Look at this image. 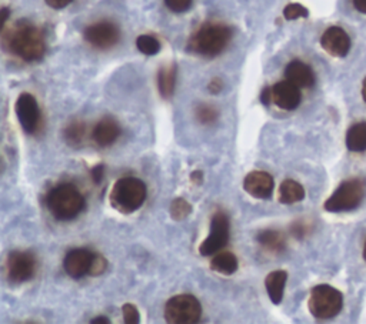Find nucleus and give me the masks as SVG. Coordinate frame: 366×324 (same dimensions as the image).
<instances>
[{"label":"nucleus","instance_id":"obj_32","mask_svg":"<svg viewBox=\"0 0 366 324\" xmlns=\"http://www.w3.org/2000/svg\"><path fill=\"white\" fill-rule=\"evenodd\" d=\"M292 235H294L297 239H303L310 233V224L305 223V222H298L290 228Z\"/></svg>","mask_w":366,"mask_h":324},{"label":"nucleus","instance_id":"obj_26","mask_svg":"<svg viewBox=\"0 0 366 324\" xmlns=\"http://www.w3.org/2000/svg\"><path fill=\"white\" fill-rule=\"evenodd\" d=\"M195 116L197 119L199 123L202 125H213L217 118H219V111L216 107H213L212 105H199L195 109Z\"/></svg>","mask_w":366,"mask_h":324},{"label":"nucleus","instance_id":"obj_38","mask_svg":"<svg viewBox=\"0 0 366 324\" xmlns=\"http://www.w3.org/2000/svg\"><path fill=\"white\" fill-rule=\"evenodd\" d=\"M354 6L360 13H366V0H354Z\"/></svg>","mask_w":366,"mask_h":324},{"label":"nucleus","instance_id":"obj_10","mask_svg":"<svg viewBox=\"0 0 366 324\" xmlns=\"http://www.w3.org/2000/svg\"><path fill=\"white\" fill-rule=\"evenodd\" d=\"M83 36L89 45L100 50H107L118 45L120 32L115 23L103 21L87 26L83 32Z\"/></svg>","mask_w":366,"mask_h":324},{"label":"nucleus","instance_id":"obj_8","mask_svg":"<svg viewBox=\"0 0 366 324\" xmlns=\"http://www.w3.org/2000/svg\"><path fill=\"white\" fill-rule=\"evenodd\" d=\"M229 233L230 226L228 216L222 212L215 213L211 220L209 236L199 246L200 256L208 257L221 252L229 241Z\"/></svg>","mask_w":366,"mask_h":324},{"label":"nucleus","instance_id":"obj_9","mask_svg":"<svg viewBox=\"0 0 366 324\" xmlns=\"http://www.w3.org/2000/svg\"><path fill=\"white\" fill-rule=\"evenodd\" d=\"M38 260L30 252H12L6 260V274L10 283L21 284L29 281L36 274Z\"/></svg>","mask_w":366,"mask_h":324},{"label":"nucleus","instance_id":"obj_31","mask_svg":"<svg viewBox=\"0 0 366 324\" xmlns=\"http://www.w3.org/2000/svg\"><path fill=\"white\" fill-rule=\"evenodd\" d=\"M164 3H166L169 10L175 13H183L191 8L192 0H164Z\"/></svg>","mask_w":366,"mask_h":324},{"label":"nucleus","instance_id":"obj_34","mask_svg":"<svg viewBox=\"0 0 366 324\" xmlns=\"http://www.w3.org/2000/svg\"><path fill=\"white\" fill-rule=\"evenodd\" d=\"M46 5H49L53 9H63L67 5H70L73 0H45Z\"/></svg>","mask_w":366,"mask_h":324},{"label":"nucleus","instance_id":"obj_30","mask_svg":"<svg viewBox=\"0 0 366 324\" xmlns=\"http://www.w3.org/2000/svg\"><path fill=\"white\" fill-rule=\"evenodd\" d=\"M106 269H107V260L102 255L95 253L94 260H92L89 274L90 276H100L106 272Z\"/></svg>","mask_w":366,"mask_h":324},{"label":"nucleus","instance_id":"obj_35","mask_svg":"<svg viewBox=\"0 0 366 324\" xmlns=\"http://www.w3.org/2000/svg\"><path fill=\"white\" fill-rule=\"evenodd\" d=\"M208 89H209V91H211L212 94H217V93H221V91H222V89H224V82H222L221 79L215 78V79H213V80L209 83Z\"/></svg>","mask_w":366,"mask_h":324},{"label":"nucleus","instance_id":"obj_33","mask_svg":"<svg viewBox=\"0 0 366 324\" xmlns=\"http://www.w3.org/2000/svg\"><path fill=\"white\" fill-rule=\"evenodd\" d=\"M103 175H105V166L103 164H98V166H95L94 169L90 170V176H92V179H94V182L96 184H99L102 182Z\"/></svg>","mask_w":366,"mask_h":324},{"label":"nucleus","instance_id":"obj_17","mask_svg":"<svg viewBox=\"0 0 366 324\" xmlns=\"http://www.w3.org/2000/svg\"><path fill=\"white\" fill-rule=\"evenodd\" d=\"M120 133H122V129L115 119L105 118L95 126L92 136H94V140L99 146L107 147V146L114 144L119 139Z\"/></svg>","mask_w":366,"mask_h":324},{"label":"nucleus","instance_id":"obj_7","mask_svg":"<svg viewBox=\"0 0 366 324\" xmlns=\"http://www.w3.org/2000/svg\"><path fill=\"white\" fill-rule=\"evenodd\" d=\"M202 317V306L192 294H177L164 307V318L171 324H193Z\"/></svg>","mask_w":366,"mask_h":324},{"label":"nucleus","instance_id":"obj_6","mask_svg":"<svg viewBox=\"0 0 366 324\" xmlns=\"http://www.w3.org/2000/svg\"><path fill=\"white\" fill-rule=\"evenodd\" d=\"M366 183L362 179H351L343 182L335 193L325 202V210L331 213L351 212L363 200Z\"/></svg>","mask_w":366,"mask_h":324},{"label":"nucleus","instance_id":"obj_40","mask_svg":"<svg viewBox=\"0 0 366 324\" xmlns=\"http://www.w3.org/2000/svg\"><path fill=\"white\" fill-rule=\"evenodd\" d=\"M90 323H94V324H102V323H105V324H109V323H111V320H109V318H107V317H105V316H99V317L92 318V320H90Z\"/></svg>","mask_w":366,"mask_h":324},{"label":"nucleus","instance_id":"obj_24","mask_svg":"<svg viewBox=\"0 0 366 324\" xmlns=\"http://www.w3.org/2000/svg\"><path fill=\"white\" fill-rule=\"evenodd\" d=\"M63 138L70 147H80L86 139V125L80 120L70 122L63 130Z\"/></svg>","mask_w":366,"mask_h":324},{"label":"nucleus","instance_id":"obj_37","mask_svg":"<svg viewBox=\"0 0 366 324\" xmlns=\"http://www.w3.org/2000/svg\"><path fill=\"white\" fill-rule=\"evenodd\" d=\"M191 180L193 184L199 186V184H202L204 183V171H200V170H195L193 173L191 175Z\"/></svg>","mask_w":366,"mask_h":324},{"label":"nucleus","instance_id":"obj_5","mask_svg":"<svg viewBox=\"0 0 366 324\" xmlns=\"http://www.w3.org/2000/svg\"><path fill=\"white\" fill-rule=\"evenodd\" d=\"M343 306V297L332 285L319 284L310 290L308 307L310 314L318 320H329L336 317Z\"/></svg>","mask_w":366,"mask_h":324},{"label":"nucleus","instance_id":"obj_21","mask_svg":"<svg viewBox=\"0 0 366 324\" xmlns=\"http://www.w3.org/2000/svg\"><path fill=\"white\" fill-rule=\"evenodd\" d=\"M279 202L282 204H295L305 199V188L301 183L286 179L279 187Z\"/></svg>","mask_w":366,"mask_h":324},{"label":"nucleus","instance_id":"obj_41","mask_svg":"<svg viewBox=\"0 0 366 324\" xmlns=\"http://www.w3.org/2000/svg\"><path fill=\"white\" fill-rule=\"evenodd\" d=\"M362 98H363V100L366 103V78H365V80L362 83Z\"/></svg>","mask_w":366,"mask_h":324},{"label":"nucleus","instance_id":"obj_16","mask_svg":"<svg viewBox=\"0 0 366 324\" xmlns=\"http://www.w3.org/2000/svg\"><path fill=\"white\" fill-rule=\"evenodd\" d=\"M285 78L290 83L297 85L299 89L301 87L308 89V87H312L315 85V74H314L312 69H310L306 63H303L301 61H294L286 66Z\"/></svg>","mask_w":366,"mask_h":324},{"label":"nucleus","instance_id":"obj_22","mask_svg":"<svg viewBox=\"0 0 366 324\" xmlns=\"http://www.w3.org/2000/svg\"><path fill=\"white\" fill-rule=\"evenodd\" d=\"M237 268H239V261H237V257L230 252H219L211 260V269L225 276L233 274Z\"/></svg>","mask_w":366,"mask_h":324},{"label":"nucleus","instance_id":"obj_12","mask_svg":"<svg viewBox=\"0 0 366 324\" xmlns=\"http://www.w3.org/2000/svg\"><path fill=\"white\" fill-rule=\"evenodd\" d=\"M244 188L252 197L265 200L273 195L274 182L273 177L269 173H266V171L255 170L250 171V173L245 177Z\"/></svg>","mask_w":366,"mask_h":324},{"label":"nucleus","instance_id":"obj_4","mask_svg":"<svg viewBox=\"0 0 366 324\" xmlns=\"http://www.w3.org/2000/svg\"><path fill=\"white\" fill-rule=\"evenodd\" d=\"M146 195H148V188L140 179L122 177L114 184L109 200L118 212L131 215L142 207L146 200Z\"/></svg>","mask_w":366,"mask_h":324},{"label":"nucleus","instance_id":"obj_39","mask_svg":"<svg viewBox=\"0 0 366 324\" xmlns=\"http://www.w3.org/2000/svg\"><path fill=\"white\" fill-rule=\"evenodd\" d=\"M8 17H9V9L8 8H3L2 9V21H0V29L5 30V26H6V22H8Z\"/></svg>","mask_w":366,"mask_h":324},{"label":"nucleus","instance_id":"obj_1","mask_svg":"<svg viewBox=\"0 0 366 324\" xmlns=\"http://www.w3.org/2000/svg\"><path fill=\"white\" fill-rule=\"evenodd\" d=\"M3 43L10 53L25 62L39 61L46 52L42 30L28 21L14 23L9 32L3 30Z\"/></svg>","mask_w":366,"mask_h":324},{"label":"nucleus","instance_id":"obj_3","mask_svg":"<svg viewBox=\"0 0 366 324\" xmlns=\"http://www.w3.org/2000/svg\"><path fill=\"white\" fill-rule=\"evenodd\" d=\"M46 203L54 219L67 222L82 213L85 207V197L76 186L63 183L50 190Z\"/></svg>","mask_w":366,"mask_h":324},{"label":"nucleus","instance_id":"obj_42","mask_svg":"<svg viewBox=\"0 0 366 324\" xmlns=\"http://www.w3.org/2000/svg\"><path fill=\"white\" fill-rule=\"evenodd\" d=\"M363 259L366 260V243H365V247H363Z\"/></svg>","mask_w":366,"mask_h":324},{"label":"nucleus","instance_id":"obj_18","mask_svg":"<svg viewBox=\"0 0 366 324\" xmlns=\"http://www.w3.org/2000/svg\"><path fill=\"white\" fill-rule=\"evenodd\" d=\"M288 281V273L285 270H274L265 279V288L268 296L273 304H281Z\"/></svg>","mask_w":366,"mask_h":324},{"label":"nucleus","instance_id":"obj_25","mask_svg":"<svg viewBox=\"0 0 366 324\" xmlns=\"http://www.w3.org/2000/svg\"><path fill=\"white\" fill-rule=\"evenodd\" d=\"M169 213L171 217L176 222H182L189 217V215L192 213V206L191 203L183 199V197H176L172 203H171V208H169Z\"/></svg>","mask_w":366,"mask_h":324},{"label":"nucleus","instance_id":"obj_27","mask_svg":"<svg viewBox=\"0 0 366 324\" xmlns=\"http://www.w3.org/2000/svg\"><path fill=\"white\" fill-rule=\"evenodd\" d=\"M136 46L146 56H155L160 50V43L155 39L153 36H149V34L139 36L136 39Z\"/></svg>","mask_w":366,"mask_h":324},{"label":"nucleus","instance_id":"obj_15","mask_svg":"<svg viewBox=\"0 0 366 324\" xmlns=\"http://www.w3.org/2000/svg\"><path fill=\"white\" fill-rule=\"evenodd\" d=\"M301 90L289 80L279 82L272 87V103L283 110H295L301 105Z\"/></svg>","mask_w":366,"mask_h":324},{"label":"nucleus","instance_id":"obj_2","mask_svg":"<svg viewBox=\"0 0 366 324\" xmlns=\"http://www.w3.org/2000/svg\"><path fill=\"white\" fill-rule=\"evenodd\" d=\"M230 37L232 30L226 25L215 22L205 23L197 29L196 33H193L188 49L200 56L215 57L225 50L230 42Z\"/></svg>","mask_w":366,"mask_h":324},{"label":"nucleus","instance_id":"obj_11","mask_svg":"<svg viewBox=\"0 0 366 324\" xmlns=\"http://www.w3.org/2000/svg\"><path fill=\"white\" fill-rule=\"evenodd\" d=\"M14 110L17 120H19L22 129L26 133L33 135V133L38 131L42 116L38 100H36L34 96H32L30 93H22L16 100Z\"/></svg>","mask_w":366,"mask_h":324},{"label":"nucleus","instance_id":"obj_20","mask_svg":"<svg viewBox=\"0 0 366 324\" xmlns=\"http://www.w3.org/2000/svg\"><path fill=\"white\" fill-rule=\"evenodd\" d=\"M176 85V66H164L158 72V89L163 99H171L173 96Z\"/></svg>","mask_w":366,"mask_h":324},{"label":"nucleus","instance_id":"obj_36","mask_svg":"<svg viewBox=\"0 0 366 324\" xmlns=\"http://www.w3.org/2000/svg\"><path fill=\"white\" fill-rule=\"evenodd\" d=\"M261 102L268 106L272 103V87H265L261 94Z\"/></svg>","mask_w":366,"mask_h":324},{"label":"nucleus","instance_id":"obj_14","mask_svg":"<svg viewBox=\"0 0 366 324\" xmlns=\"http://www.w3.org/2000/svg\"><path fill=\"white\" fill-rule=\"evenodd\" d=\"M94 256L95 253L86 249H73L63 260V269L72 279H82L83 276L89 274Z\"/></svg>","mask_w":366,"mask_h":324},{"label":"nucleus","instance_id":"obj_19","mask_svg":"<svg viewBox=\"0 0 366 324\" xmlns=\"http://www.w3.org/2000/svg\"><path fill=\"white\" fill-rule=\"evenodd\" d=\"M256 240H258V243L266 252L273 255H279L286 249V237L279 230H272V228L262 230L259 232L258 236H256Z\"/></svg>","mask_w":366,"mask_h":324},{"label":"nucleus","instance_id":"obj_23","mask_svg":"<svg viewBox=\"0 0 366 324\" xmlns=\"http://www.w3.org/2000/svg\"><path fill=\"white\" fill-rule=\"evenodd\" d=\"M346 147L355 153L366 150V122L349 127L346 133Z\"/></svg>","mask_w":366,"mask_h":324},{"label":"nucleus","instance_id":"obj_13","mask_svg":"<svg viewBox=\"0 0 366 324\" xmlns=\"http://www.w3.org/2000/svg\"><path fill=\"white\" fill-rule=\"evenodd\" d=\"M321 45L323 50H326L331 56L345 57L347 53H349L351 39L342 28L332 26L322 34Z\"/></svg>","mask_w":366,"mask_h":324},{"label":"nucleus","instance_id":"obj_29","mask_svg":"<svg viewBox=\"0 0 366 324\" xmlns=\"http://www.w3.org/2000/svg\"><path fill=\"white\" fill-rule=\"evenodd\" d=\"M122 314H123V321L126 324H138L140 321V316L138 309L131 303H126L122 306Z\"/></svg>","mask_w":366,"mask_h":324},{"label":"nucleus","instance_id":"obj_28","mask_svg":"<svg viewBox=\"0 0 366 324\" xmlns=\"http://www.w3.org/2000/svg\"><path fill=\"white\" fill-rule=\"evenodd\" d=\"M283 16L285 19H288V21H297V19H301V17H308L309 12L305 6L299 3H290L285 8Z\"/></svg>","mask_w":366,"mask_h":324}]
</instances>
